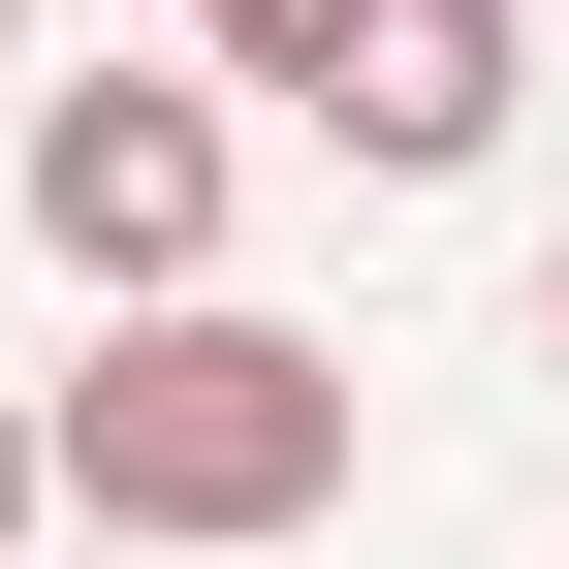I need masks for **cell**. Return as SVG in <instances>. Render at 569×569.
<instances>
[{
	"mask_svg": "<svg viewBox=\"0 0 569 569\" xmlns=\"http://www.w3.org/2000/svg\"><path fill=\"white\" fill-rule=\"evenodd\" d=\"M0 63H32V0H0Z\"/></svg>",
	"mask_w": 569,
	"mask_h": 569,
	"instance_id": "obj_7",
	"label": "cell"
},
{
	"mask_svg": "<svg viewBox=\"0 0 569 569\" xmlns=\"http://www.w3.org/2000/svg\"><path fill=\"white\" fill-rule=\"evenodd\" d=\"M348 443H380V411H348V348L317 317H253V284H127L96 348H63L32 380V507H96V538H317L348 507Z\"/></svg>",
	"mask_w": 569,
	"mask_h": 569,
	"instance_id": "obj_1",
	"label": "cell"
},
{
	"mask_svg": "<svg viewBox=\"0 0 569 569\" xmlns=\"http://www.w3.org/2000/svg\"><path fill=\"white\" fill-rule=\"evenodd\" d=\"M507 96H538V0H348V32H317V127H348L380 190H475Z\"/></svg>",
	"mask_w": 569,
	"mask_h": 569,
	"instance_id": "obj_3",
	"label": "cell"
},
{
	"mask_svg": "<svg viewBox=\"0 0 569 569\" xmlns=\"http://www.w3.org/2000/svg\"><path fill=\"white\" fill-rule=\"evenodd\" d=\"M538 348H569V253H538Z\"/></svg>",
	"mask_w": 569,
	"mask_h": 569,
	"instance_id": "obj_6",
	"label": "cell"
},
{
	"mask_svg": "<svg viewBox=\"0 0 569 569\" xmlns=\"http://www.w3.org/2000/svg\"><path fill=\"white\" fill-rule=\"evenodd\" d=\"M222 190H253V127H222V63H96V96H32V253L96 284H222Z\"/></svg>",
	"mask_w": 569,
	"mask_h": 569,
	"instance_id": "obj_2",
	"label": "cell"
},
{
	"mask_svg": "<svg viewBox=\"0 0 569 569\" xmlns=\"http://www.w3.org/2000/svg\"><path fill=\"white\" fill-rule=\"evenodd\" d=\"M317 32H348V0H190V63H222V96H317Z\"/></svg>",
	"mask_w": 569,
	"mask_h": 569,
	"instance_id": "obj_4",
	"label": "cell"
},
{
	"mask_svg": "<svg viewBox=\"0 0 569 569\" xmlns=\"http://www.w3.org/2000/svg\"><path fill=\"white\" fill-rule=\"evenodd\" d=\"M0 569H32V380H0Z\"/></svg>",
	"mask_w": 569,
	"mask_h": 569,
	"instance_id": "obj_5",
	"label": "cell"
}]
</instances>
